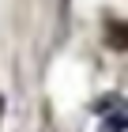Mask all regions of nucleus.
<instances>
[{"label": "nucleus", "mask_w": 128, "mask_h": 132, "mask_svg": "<svg viewBox=\"0 0 128 132\" xmlns=\"http://www.w3.org/2000/svg\"><path fill=\"white\" fill-rule=\"evenodd\" d=\"M102 121H98V132H124V113H121V106L117 110H106V113H98Z\"/></svg>", "instance_id": "nucleus-1"}, {"label": "nucleus", "mask_w": 128, "mask_h": 132, "mask_svg": "<svg viewBox=\"0 0 128 132\" xmlns=\"http://www.w3.org/2000/svg\"><path fill=\"white\" fill-rule=\"evenodd\" d=\"M60 4H64V8H68V0H60Z\"/></svg>", "instance_id": "nucleus-2"}]
</instances>
